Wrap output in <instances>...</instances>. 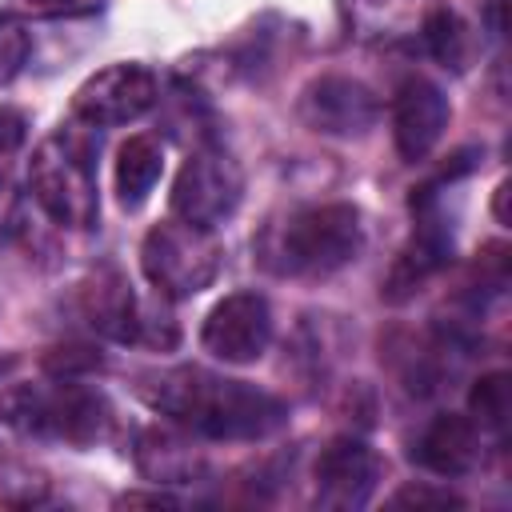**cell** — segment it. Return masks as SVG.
I'll list each match as a JSON object with an SVG mask.
<instances>
[{
  "mask_svg": "<svg viewBox=\"0 0 512 512\" xmlns=\"http://www.w3.org/2000/svg\"><path fill=\"white\" fill-rule=\"evenodd\" d=\"M152 104H156V76L144 64H108V68L92 72L72 96L76 120H84L92 128L128 124V120L144 116Z\"/></svg>",
  "mask_w": 512,
  "mask_h": 512,
  "instance_id": "52a82bcc",
  "label": "cell"
},
{
  "mask_svg": "<svg viewBox=\"0 0 512 512\" xmlns=\"http://www.w3.org/2000/svg\"><path fill=\"white\" fill-rule=\"evenodd\" d=\"M272 340V308L260 292H232L224 296L200 332V344L224 364H252L264 356Z\"/></svg>",
  "mask_w": 512,
  "mask_h": 512,
  "instance_id": "9c48e42d",
  "label": "cell"
},
{
  "mask_svg": "<svg viewBox=\"0 0 512 512\" xmlns=\"http://www.w3.org/2000/svg\"><path fill=\"white\" fill-rule=\"evenodd\" d=\"M392 508H460L464 500L448 488H428V484H404L392 500Z\"/></svg>",
  "mask_w": 512,
  "mask_h": 512,
  "instance_id": "44dd1931",
  "label": "cell"
},
{
  "mask_svg": "<svg viewBox=\"0 0 512 512\" xmlns=\"http://www.w3.org/2000/svg\"><path fill=\"white\" fill-rule=\"evenodd\" d=\"M164 172V148L156 136H128L116 152V192L124 208H140Z\"/></svg>",
  "mask_w": 512,
  "mask_h": 512,
  "instance_id": "2e32d148",
  "label": "cell"
},
{
  "mask_svg": "<svg viewBox=\"0 0 512 512\" xmlns=\"http://www.w3.org/2000/svg\"><path fill=\"white\" fill-rule=\"evenodd\" d=\"M8 4L32 20H72V16H92L104 8V0H8Z\"/></svg>",
  "mask_w": 512,
  "mask_h": 512,
  "instance_id": "ffe728a7",
  "label": "cell"
},
{
  "mask_svg": "<svg viewBox=\"0 0 512 512\" xmlns=\"http://www.w3.org/2000/svg\"><path fill=\"white\" fill-rule=\"evenodd\" d=\"M244 196V176L232 156L224 152H192L184 168L176 172L172 184V216L196 224V228H216L224 224Z\"/></svg>",
  "mask_w": 512,
  "mask_h": 512,
  "instance_id": "8992f818",
  "label": "cell"
},
{
  "mask_svg": "<svg viewBox=\"0 0 512 512\" xmlns=\"http://www.w3.org/2000/svg\"><path fill=\"white\" fill-rule=\"evenodd\" d=\"M424 40H428V48H432V56L444 64V68H468V60H472V52H476V36H472V28L456 16V12H448V8H440V12H432L428 16V24H424Z\"/></svg>",
  "mask_w": 512,
  "mask_h": 512,
  "instance_id": "e0dca14e",
  "label": "cell"
},
{
  "mask_svg": "<svg viewBox=\"0 0 512 512\" xmlns=\"http://www.w3.org/2000/svg\"><path fill=\"white\" fill-rule=\"evenodd\" d=\"M144 400L172 424L208 440H264L288 420V408L272 392L196 364L144 376Z\"/></svg>",
  "mask_w": 512,
  "mask_h": 512,
  "instance_id": "6da1fadb",
  "label": "cell"
},
{
  "mask_svg": "<svg viewBox=\"0 0 512 512\" xmlns=\"http://www.w3.org/2000/svg\"><path fill=\"white\" fill-rule=\"evenodd\" d=\"M136 468L152 484H188V480H200L204 452L172 428H144L136 436Z\"/></svg>",
  "mask_w": 512,
  "mask_h": 512,
  "instance_id": "5bb4252c",
  "label": "cell"
},
{
  "mask_svg": "<svg viewBox=\"0 0 512 512\" xmlns=\"http://www.w3.org/2000/svg\"><path fill=\"white\" fill-rule=\"evenodd\" d=\"M140 268L156 296L164 300H188L204 292L220 272V244L212 228H196L180 216L160 220L148 228L140 244Z\"/></svg>",
  "mask_w": 512,
  "mask_h": 512,
  "instance_id": "5b68a950",
  "label": "cell"
},
{
  "mask_svg": "<svg viewBox=\"0 0 512 512\" xmlns=\"http://www.w3.org/2000/svg\"><path fill=\"white\" fill-rule=\"evenodd\" d=\"M448 252H452V240H448L432 220H424V224L416 228V236L408 240V248L400 252V260L392 264V276H388V284H384V296H388L392 304H400V300H408L412 292H420V284H424L436 268H444Z\"/></svg>",
  "mask_w": 512,
  "mask_h": 512,
  "instance_id": "9a60e30c",
  "label": "cell"
},
{
  "mask_svg": "<svg viewBox=\"0 0 512 512\" xmlns=\"http://www.w3.org/2000/svg\"><path fill=\"white\" fill-rule=\"evenodd\" d=\"M24 116L16 112V108H0V156L4 152H12V148H20V140H24Z\"/></svg>",
  "mask_w": 512,
  "mask_h": 512,
  "instance_id": "7402d4cb",
  "label": "cell"
},
{
  "mask_svg": "<svg viewBox=\"0 0 512 512\" xmlns=\"http://www.w3.org/2000/svg\"><path fill=\"white\" fill-rule=\"evenodd\" d=\"M28 184L36 204L60 228H92L100 216L96 192V144L80 128H56L28 160Z\"/></svg>",
  "mask_w": 512,
  "mask_h": 512,
  "instance_id": "7a4b0ae2",
  "label": "cell"
},
{
  "mask_svg": "<svg viewBox=\"0 0 512 512\" xmlns=\"http://www.w3.org/2000/svg\"><path fill=\"white\" fill-rule=\"evenodd\" d=\"M120 504H172V496H164V492H152V496H124Z\"/></svg>",
  "mask_w": 512,
  "mask_h": 512,
  "instance_id": "603a6c76",
  "label": "cell"
},
{
  "mask_svg": "<svg viewBox=\"0 0 512 512\" xmlns=\"http://www.w3.org/2000/svg\"><path fill=\"white\" fill-rule=\"evenodd\" d=\"M80 316L112 340L132 344L136 340V316H140V300L132 292V284L120 272H96L88 284H80Z\"/></svg>",
  "mask_w": 512,
  "mask_h": 512,
  "instance_id": "7c38bea8",
  "label": "cell"
},
{
  "mask_svg": "<svg viewBox=\"0 0 512 512\" xmlns=\"http://www.w3.org/2000/svg\"><path fill=\"white\" fill-rule=\"evenodd\" d=\"M300 116L312 132L324 136H360L376 124L380 104L368 84L352 76H320L300 96Z\"/></svg>",
  "mask_w": 512,
  "mask_h": 512,
  "instance_id": "30bf717a",
  "label": "cell"
},
{
  "mask_svg": "<svg viewBox=\"0 0 512 512\" xmlns=\"http://www.w3.org/2000/svg\"><path fill=\"white\" fill-rule=\"evenodd\" d=\"M32 40L24 32V24L8 12H0V84H8L24 64H28Z\"/></svg>",
  "mask_w": 512,
  "mask_h": 512,
  "instance_id": "d6986e66",
  "label": "cell"
},
{
  "mask_svg": "<svg viewBox=\"0 0 512 512\" xmlns=\"http://www.w3.org/2000/svg\"><path fill=\"white\" fill-rule=\"evenodd\" d=\"M380 456L372 444L356 440V436H336L320 448L316 456V504L320 508H332V512H352V508H364L368 496L376 492L380 484Z\"/></svg>",
  "mask_w": 512,
  "mask_h": 512,
  "instance_id": "ba28073f",
  "label": "cell"
},
{
  "mask_svg": "<svg viewBox=\"0 0 512 512\" xmlns=\"http://www.w3.org/2000/svg\"><path fill=\"white\" fill-rule=\"evenodd\" d=\"M364 244V224L356 204L332 200V204H312L300 208L272 244L276 272H296V276H328L336 268H344L348 260H356Z\"/></svg>",
  "mask_w": 512,
  "mask_h": 512,
  "instance_id": "277c9868",
  "label": "cell"
},
{
  "mask_svg": "<svg viewBox=\"0 0 512 512\" xmlns=\"http://www.w3.org/2000/svg\"><path fill=\"white\" fill-rule=\"evenodd\" d=\"M468 408H472L476 428H488V432L500 436L508 428V416H512V380H508V372L480 376L468 392Z\"/></svg>",
  "mask_w": 512,
  "mask_h": 512,
  "instance_id": "ac0fdd59",
  "label": "cell"
},
{
  "mask_svg": "<svg viewBox=\"0 0 512 512\" xmlns=\"http://www.w3.org/2000/svg\"><path fill=\"white\" fill-rule=\"evenodd\" d=\"M416 456L436 476H464V472H472L476 460H480V428H476V420L456 416V412L436 416L424 428V436L416 444Z\"/></svg>",
  "mask_w": 512,
  "mask_h": 512,
  "instance_id": "4fadbf2b",
  "label": "cell"
},
{
  "mask_svg": "<svg viewBox=\"0 0 512 512\" xmlns=\"http://www.w3.org/2000/svg\"><path fill=\"white\" fill-rule=\"evenodd\" d=\"M4 420L24 432L56 436V440L84 448V444L104 440V432L112 424V408L96 388H84L64 376L48 388H36V384L12 388L4 396Z\"/></svg>",
  "mask_w": 512,
  "mask_h": 512,
  "instance_id": "3957f363",
  "label": "cell"
},
{
  "mask_svg": "<svg viewBox=\"0 0 512 512\" xmlns=\"http://www.w3.org/2000/svg\"><path fill=\"white\" fill-rule=\"evenodd\" d=\"M448 128V96L424 80V76H408L400 88H396V100H392V136H396V152L404 160H424L436 140L444 136Z\"/></svg>",
  "mask_w": 512,
  "mask_h": 512,
  "instance_id": "8fae6325",
  "label": "cell"
}]
</instances>
